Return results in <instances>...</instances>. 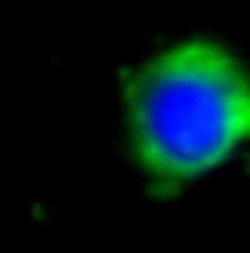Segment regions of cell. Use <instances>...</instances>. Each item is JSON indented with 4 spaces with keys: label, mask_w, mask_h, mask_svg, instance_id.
I'll use <instances>...</instances> for the list:
<instances>
[{
    "label": "cell",
    "mask_w": 250,
    "mask_h": 253,
    "mask_svg": "<svg viewBox=\"0 0 250 253\" xmlns=\"http://www.w3.org/2000/svg\"><path fill=\"white\" fill-rule=\"evenodd\" d=\"M130 155L155 192H173L250 142V71L213 41H182L124 78Z\"/></svg>",
    "instance_id": "1"
}]
</instances>
